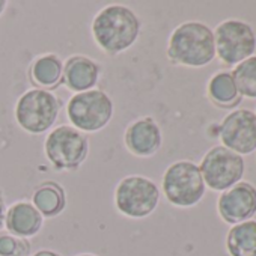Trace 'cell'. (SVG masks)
<instances>
[{
	"mask_svg": "<svg viewBox=\"0 0 256 256\" xmlns=\"http://www.w3.org/2000/svg\"><path fill=\"white\" fill-rule=\"evenodd\" d=\"M138 14L125 5H108L96 12L90 30L95 44L107 54L116 56L132 48L140 35Z\"/></svg>",
	"mask_w": 256,
	"mask_h": 256,
	"instance_id": "obj_1",
	"label": "cell"
},
{
	"mask_svg": "<svg viewBox=\"0 0 256 256\" xmlns=\"http://www.w3.org/2000/svg\"><path fill=\"white\" fill-rule=\"evenodd\" d=\"M169 59L182 66L200 68L216 58V44L212 30L199 22L180 24L169 38Z\"/></svg>",
	"mask_w": 256,
	"mask_h": 256,
	"instance_id": "obj_2",
	"label": "cell"
},
{
	"mask_svg": "<svg viewBox=\"0 0 256 256\" xmlns=\"http://www.w3.org/2000/svg\"><path fill=\"white\" fill-rule=\"evenodd\" d=\"M114 106L112 98L100 89L74 94L66 104L71 126L82 133H96L112 120Z\"/></svg>",
	"mask_w": 256,
	"mask_h": 256,
	"instance_id": "obj_3",
	"label": "cell"
},
{
	"mask_svg": "<svg viewBox=\"0 0 256 256\" xmlns=\"http://www.w3.org/2000/svg\"><path fill=\"white\" fill-rule=\"evenodd\" d=\"M59 100L46 89H29L16 104V120L29 134H42L54 125L59 116Z\"/></svg>",
	"mask_w": 256,
	"mask_h": 256,
	"instance_id": "obj_4",
	"label": "cell"
},
{
	"mask_svg": "<svg viewBox=\"0 0 256 256\" xmlns=\"http://www.w3.org/2000/svg\"><path fill=\"white\" fill-rule=\"evenodd\" d=\"M158 202L157 184L142 175H128L114 188V206L125 217L145 218L157 210Z\"/></svg>",
	"mask_w": 256,
	"mask_h": 256,
	"instance_id": "obj_5",
	"label": "cell"
},
{
	"mask_svg": "<svg viewBox=\"0 0 256 256\" xmlns=\"http://www.w3.org/2000/svg\"><path fill=\"white\" fill-rule=\"evenodd\" d=\"M166 199L180 208H190L200 202L205 194V182L199 166L188 160L172 163L162 180Z\"/></svg>",
	"mask_w": 256,
	"mask_h": 256,
	"instance_id": "obj_6",
	"label": "cell"
},
{
	"mask_svg": "<svg viewBox=\"0 0 256 256\" xmlns=\"http://www.w3.org/2000/svg\"><path fill=\"white\" fill-rule=\"evenodd\" d=\"M47 160L59 170L78 168L88 157V138L71 125L56 126L48 133L44 142Z\"/></svg>",
	"mask_w": 256,
	"mask_h": 256,
	"instance_id": "obj_7",
	"label": "cell"
},
{
	"mask_svg": "<svg viewBox=\"0 0 256 256\" xmlns=\"http://www.w3.org/2000/svg\"><path fill=\"white\" fill-rule=\"evenodd\" d=\"M214 34L216 56L226 65H238L253 56L256 36L250 24L241 20H226L220 23Z\"/></svg>",
	"mask_w": 256,
	"mask_h": 256,
	"instance_id": "obj_8",
	"label": "cell"
},
{
	"mask_svg": "<svg viewBox=\"0 0 256 256\" xmlns=\"http://www.w3.org/2000/svg\"><path fill=\"white\" fill-rule=\"evenodd\" d=\"M199 170L205 187L216 192H226L241 181L244 175V160L224 146H214L202 158Z\"/></svg>",
	"mask_w": 256,
	"mask_h": 256,
	"instance_id": "obj_9",
	"label": "cell"
},
{
	"mask_svg": "<svg viewBox=\"0 0 256 256\" xmlns=\"http://www.w3.org/2000/svg\"><path fill=\"white\" fill-rule=\"evenodd\" d=\"M222 146L246 156L256 150V113L240 108L230 112L218 128Z\"/></svg>",
	"mask_w": 256,
	"mask_h": 256,
	"instance_id": "obj_10",
	"label": "cell"
},
{
	"mask_svg": "<svg viewBox=\"0 0 256 256\" xmlns=\"http://www.w3.org/2000/svg\"><path fill=\"white\" fill-rule=\"evenodd\" d=\"M220 217L230 224L250 220L256 214V188L248 182H238L223 192L217 202Z\"/></svg>",
	"mask_w": 256,
	"mask_h": 256,
	"instance_id": "obj_11",
	"label": "cell"
},
{
	"mask_svg": "<svg viewBox=\"0 0 256 256\" xmlns=\"http://www.w3.org/2000/svg\"><path fill=\"white\" fill-rule=\"evenodd\" d=\"M124 142L133 156L151 157L162 148L163 134L152 118H140L126 126Z\"/></svg>",
	"mask_w": 256,
	"mask_h": 256,
	"instance_id": "obj_12",
	"label": "cell"
},
{
	"mask_svg": "<svg viewBox=\"0 0 256 256\" xmlns=\"http://www.w3.org/2000/svg\"><path fill=\"white\" fill-rule=\"evenodd\" d=\"M101 76V66L86 58V56H72L64 64V77L62 82L68 89L74 92L92 90Z\"/></svg>",
	"mask_w": 256,
	"mask_h": 256,
	"instance_id": "obj_13",
	"label": "cell"
},
{
	"mask_svg": "<svg viewBox=\"0 0 256 256\" xmlns=\"http://www.w3.org/2000/svg\"><path fill=\"white\" fill-rule=\"evenodd\" d=\"M44 223L42 214L30 202H16L6 210L5 228L18 238H29L36 235Z\"/></svg>",
	"mask_w": 256,
	"mask_h": 256,
	"instance_id": "obj_14",
	"label": "cell"
},
{
	"mask_svg": "<svg viewBox=\"0 0 256 256\" xmlns=\"http://www.w3.org/2000/svg\"><path fill=\"white\" fill-rule=\"evenodd\" d=\"M64 64L58 54H42L35 59L30 68V78L38 89L50 90L62 83Z\"/></svg>",
	"mask_w": 256,
	"mask_h": 256,
	"instance_id": "obj_15",
	"label": "cell"
},
{
	"mask_svg": "<svg viewBox=\"0 0 256 256\" xmlns=\"http://www.w3.org/2000/svg\"><path fill=\"white\" fill-rule=\"evenodd\" d=\"M226 248L230 256H256V222L234 224L226 236Z\"/></svg>",
	"mask_w": 256,
	"mask_h": 256,
	"instance_id": "obj_16",
	"label": "cell"
},
{
	"mask_svg": "<svg viewBox=\"0 0 256 256\" xmlns=\"http://www.w3.org/2000/svg\"><path fill=\"white\" fill-rule=\"evenodd\" d=\"M32 204L42 214V217H56L65 210V192L56 182H46L34 193Z\"/></svg>",
	"mask_w": 256,
	"mask_h": 256,
	"instance_id": "obj_17",
	"label": "cell"
},
{
	"mask_svg": "<svg viewBox=\"0 0 256 256\" xmlns=\"http://www.w3.org/2000/svg\"><path fill=\"white\" fill-rule=\"evenodd\" d=\"M208 95L220 107H230L240 101L238 89L230 72H217L208 83Z\"/></svg>",
	"mask_w": 256,
	"mask_h": 256,
	"instance_id": "obj_18",
	"label": "cell"
},
{
	"mask_svg": "<svg viewBox=\"0 0 256 256\" xmlns=\"http://www.w3.org/2000/svg\"><path fill=\"white\" fill-rule=\"evenodd\" d=\"M232 78L240 95L256 100V56L238 64L232 71Z\"/></svg>",
	"mask_w": 256,
	"mask_h": 256,
	"instance_id": "obj_19",
	"label": "cell"
},
{
	"mask_svg": "<svg viewBox=\"0 0 256 256\" xmlns=\"http://www.w3.org/2000/svg\"><path fill=\"white\" fill-rule=\"evenodd\" d=\"M30 244L24 238L11 234L0 235V256H29Z\"/></svg>",
	"mask_w": 256,
	"mask_h": 256,
	"instance_id": "obj_20",
	"label": "cell"
},
{
	"mask_svg": "<svg viewBox=\"0 0 256 256\" xmlns=\"http://www.w3.org/2000/svg\"><path fill=\"white\" fill-rule=\"evenodd\" d=\"M6 205H5V200H4V196L0 193V230L5 228V217H6Z\"/></svg>",
	"mask_w": 256,
	"mask_h": 256,
	"instance_id": "obj_21",
	"label": "cell"
},
{
	"mask_svg": "<svg viewBox=\"0 0 256 256\" xmlns=\"http://www.w3.org/2000/svg\"><path fill=\"white\" fill-rule=\"evenodd\" d=\"M34 256H60V254L53 250H38Z\"/></svg>",
	"mask_w": 256,
	"mask_h": 256,
	"instance_id": "obj_22",
	"label": "cell"
},
{
	"mask_svg": "<svg viewBox=\"0 0 256 256\" xmlns=\"http://www.w3.org/2000/svg\"><path fill=\"white\" fill-rule=\"evenodd\" d=\"M6 5H8L6 0H0V16H2V14L5 12V10H6Z\"/></svg>",
	"mask_w": 256,
	"mask_h": 256,
	"instance_id": "obj_23",
	"label": "cell"
},
{
	"mask_svg": "<svg viewBox=\"0 0 256 256\" xmlns=\"http://www.w3.org/2000/svg\"><path fill=\"white\" fill-rule=\"evenodd\" d=\"M77 256H96V254H92V253H82V254H77Z\"/></svg>",
	"mask_w": 256,
	"mask_h": 256,
	"instance_id": "obj_24",
	"label": "cell"
}]
</instances>
